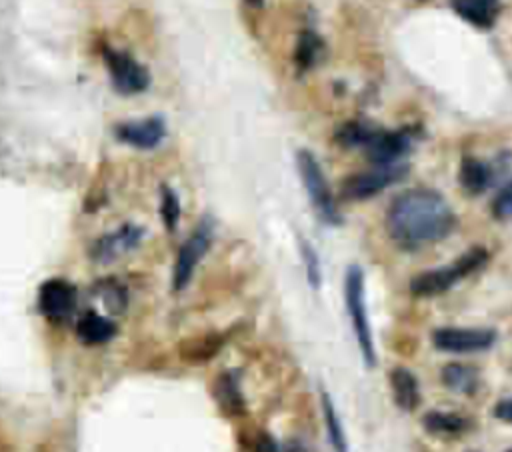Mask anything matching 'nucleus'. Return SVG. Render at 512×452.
I'll list each match as a JSON object with an SVG mask.
<instances>
[{"instance_id": "1", "label": "nucleus", "mask_w": 512, "mask_h": 452, "mask_svg": "<svg viewBox=\"0 0 512 452\" xmlns=\"http://www.w3.org/2000/svg\"><path fill=\"white\" fill-rule=\"evenodd\" d=\"M458 224L448 200L434 188L400 192L386 210L388 236L404 250H418L448 238Z\"/></svg>"}, {"instance_id": "2", "label": "nucleus", "mask_w": 512, "mask_h": 452, "mask_svg": "<svg viewBox=\"0 0 512 452\" xmlns=\"http://www.w3.org/2000/svg\"><path fill=\"white\" fill-rule=\"evenodd\" d=\"M488 262V250L484 246H472L450 264L424 270L410 280V292L418 298H432L448 292L460 280L484 268Z\"/></svg>"}, {"instance_id": "3", "label": "nucleus", "mask_w": 512, "mask_h": 452, "mask_svg": "<svg viewBox=\"0 0 512 452\" xmlns=\"http://www.w3.org/2000/svg\"><path fill=\"white\" fill-rule=\"evenodd\" d=\"M344 302H346V312H348L360 354L364 358V364L368 368H374L376 366V348H374V336H372L366 300H364V272L358 264H352L346 270Z\"/></svg>"}, {"instance_id": "4", "label": "nucleus", "mask_w": 512, "mask_h": 452, "mask_svg": "<svg viewBox=\"0 0 512 452\" xmlns=\"http://www.w3.org/2000/svg\"><path fill=\"white\" fill-rule=\"evenodd\" d=\"M296 166H298L302 184L306 188V194L310 198V204L316 210L318 218L330 226H338L342 222V216L338 212L334 194L330 190V184H328L324 170H322L320 162L316 160V156L310 150H298Z\"/></svg>"}, {"instance_id": "5", "label": "nucleus", "mask_w": 512, "mask_h": 452, "mask_svg": "<svg viewBox=\"0 0 512 452\" xmlns=\"http://www.w3.org/2000/svg\"><path fill=\"white\" fill-rule=\"evenodd\" d=\"M408 166L406 164H372V168L350 174L342 182V196L346 200H368L382 190L390 188L392 184L406 178Z\"/></svg>"}, {"instance_id": "6", "label": "nucleus", "mask_w": 512, "mask_h": 452, "mask_svg": "<svg viewBox=\"0 0 512 452\" xmlns=\"http://www.w3.org/2000/svg\"><path fill=\"white\" fill-rule=\"evenodd\" d=\"M496 342V332L490 328H458L444 326L432 332L434 348L452 354H470L492 348Z\"/></svg>"}, {"instance_id": "7", "label": "nucleus", "mask_w": 512, "mask_h": 452, "mask_svg": "<svg viewBox=\"0 0 512 452\" xmlns=\"http://www.w3.org/2000/svg\"><path fill=\"white\" fill-rule=\"evenodd\" d=\"M104 62L110 72L112 84L118 92L122 94H138L148 88L150 84V74L148 70L132 58L124 50H114V48H104Z\"/></svg>"}, {"instance_id": "8", "label": "nucleus", "mask_w": 512, "mask_h": 452, "mask_svg": "<svg viewBox=\"0 0 512 452\" xmlns=\"http://www.w3.org/2000/svg\"><path fill=\"white\" fill-rule=\"evenodd\" d=\"M414 130L378 128L370 142L364 146V154L372 164H400L402 158L412 150Z\"/></svg>"}, {"instance_id": "9", "label": "nucleus", "mask_w": 512, "mask_h": 452, "mask_svg": "<svg viewBox=\"0 0 512 452\" xmlns=\"http://www.w3.org/2000/svg\"><path fill=\"white\" fill-rule=\"evenodd\" d=\"M210 240H212V230L204 222L180 246L176 262H174V274H172V284H174L176 292L184 290L188 286V282L192 280L198 262L204 258V254L210 248Z\"/></svg>"}, {"instance_id": "10", "label": "nucleus", "mask_w": 512, "mask_h": 452, "mask_svg": "<svg viewBox=\"0 0 512 452\" xmlns=\"http://www.w3.org/2000/svg\"><path fill=\"white\" fill-rule=\"evenodd\" d=\"M76 306V288L64 278H50L38 290V308L40 312L52 320H66Z\"/></svg>"}, {"instance_id": "11", "label": "nucleus", "mask_w": 512, "mask_h": 452, "mask_svg": "<svg viewBox=\"0 0 512 452\" xmlns=\"http://www.w3.org/2000/svg\"><path fill=\"white\" fill-rule=\"evenodd\" d=\"M114 134L120 142L140 148V150H152L156 148L164 136H166V126L164 120L158 116H148L140 120H126L118 122L114 126Z\"/></svg>"}, {"instance_id": "12", "label": "nucleus", "mask_w": 512, "mask_h": 452, "mask_svg": "<svg viewBox=\"0 0 512 452\" xmlns=\"http://www.w3.org/2000/svg\"><path fill=\"white\" fill-rule=\"evenodd\" d=\"M142 228L140 226H132L126 224L110 234L100 236L94 246H92V258L98 262H110L122 254H126L128 250H132L134 246H138L140 238H142Z\"/></svg>"}, {"instance_id": "13", "label": "nucleus", "mask_w": 512, "mask_h": 452, "mask_svg": "<svg viewBox=\"0 0 512 452\" xmlns=\"http://www.w3.org/2000/svg\"><path fill=\"white\" fill-rule=\"evenodd\" d=\"M502 0H450V8L458 18L476 30H490L500 14Z\"/></svg>"}, {"instance_id": "14", "label": "nucleus", "mask_w": 512, "mask_h": 452, "mask_svg": "<svg viewBox=\"0 0 512 452\" xmlns=\"http://www.w3.org/2000/svg\"><path fill=\"white\" fill-rule=\"evenodd\" d=\"M390 388H392V396L398 408L412 412L418 408L420 404V386L416 376L404 368V366H396L390 370Z\"/></svg>"}, {"instance_id": "15", "label": "nucleus", "mask_w": 512, "mask_h": 452, "mask_svg": "<svg viewBox=\"0 0 512 452\" xmlns=\"http://www.w3.org/2000/svg\"><path fill=\"white\" fill-rule=\"evenodd\" d=\"M458 180L464 192L470 196L482 194L490 184H492V168L482 162L476 156H464L460 160V170H458Z\"/></svg>"}, {"instance_id": "16", "label": "nucleus", "mask_w": 512, "mask_h": 452, "mask_svg": "<svg viewBox=\"0 0 512 452\" xmlns=\"http://www.w3.org/2000/svg\"><path fill=\"white\" fill-rule=\"evenodd\" d=\"M214 398L220 408L230 416H242L246 412L244 396L240 392L238 376L234 372H222L214 382Z\"/></svg>"}, {"instance_id": "17", "label": "nucleus", "mask_w": 512, "mask_h": 452, "mask_svg": "<svg viewBox=\"0 0 512 452\" xmlns=\"http://www.w3.org/2000/svg\"><path fill=\"white\" fill-rule=\"evenodd\" d=\"M440 380L448 390L456 394H474L478 388L480 376H478V370L470 364L448 362L440 370Z\"/></svg>"}, {"instance_id": "18", "label": "nucleus", "mask_w": 512, "mask_h": 452, "mask_svg": "<svg viewBox=\"0 0 512 452\" xmlns=\"http://www.w3.org/2000/svg\"><path fill=\"white\" fill-rule=\"evenodd\" d=\"M116 326L112 320L106 316H100L96 312H86L78 322H76V336L90 346L104 344L110 338H114Z\"/></svg>"}, {"instance_id": "19", "label": "nucleus", "mask_w": 512, "mask_h": 452, "mask_svg": "<svg viewBox=\"0 0 512 452\" xmlns=\"http://www.w3.org/2000/svg\"><path fill=\"white\" fill-rule=\"evenodd\" d=\"M422 426L436 436H458L470 428V420L456 412L430 410L422 416Z\"/></svg>"}, {"instance_id": "20", "label": "nucleus", "mask_w": 512, "mask_h": 452, "mask_svg": "<svg viewBox=\"0 0 512 452\" xmlns=\"http://www.w3.org/2000/svg\"><path fill=\"white\" fill-rule=\"evenodd\" d=\"M380 126L366 122V120H348L342 122L336 132H334V140L344 146V148H362L370 142V138L374 136V132Z\"/></svg>"}, {"instance_id": "21", "label": "nucleus", "mask_w": 512, "mask_h": 452, "mask_svg": "<svg viewBox=\"0 0 512 452\" xmlns=\"http://www.w3.org/2000/svg\"><path fill=\"white\" fill-rule=\"evenodd\" d=\"M322 50H324L322 38L314 30H304V32H300L298 42H296L294 64L298 66V70L306 72L318 64Z\"/></svg>"}, {"instance_id": "22", "label": "nucleus", "mask_w": 512, "mask_h": 452, "mask_svg": "<svg viewBox=\"0 0 512 452\" xmlns=\"http://www.w3.org/2000/svg\"><path fill=\"white\" fill-rule=\"evenodd\" d=\"M320 404H322V416H324V424H326V432H328V440L334 452H348V440L340 422V416L336 412V406L332 402V398L328 396V392L320 394Z\"/></svg>"}, {"instance_id": "23", "label": "nucleus", "mask_w": 512, "mask_h": 452, "mask_svg": "<svg viewBox=\"0 0 512 452\" xmlns=\"http://www.w3.org/2000/svg\"><path fill=\"white\" fill-rule=\"evenodd\" d=\"M222 346V338L216 334H208V336H200L196 340H186L182 344V356L186 360H194V362H204L210 360Z\"/></svg>"}, {"instance_id": "24", "label": "nucleus", "mask_w": 512, "mask_h": 452, "mask_svg": "<svg viewBox=\"0 0 512 452\" xmlns=\"http://www.w3.org/2000/svg\"><path fill=\"white\" fill-rule=\"evenodd\" d=\"M160 216L168 232H174L180 222V198L170 186H162L160 190Z\"/></svg>"}, {"instance_id": "25", "label": "nucleus", "mask_w": 512, "mask_h": 452, "mask_svg": "<svg viewBox=\"0 0 512 452\" xmlns=\"http://www.w3.org/2000/svg\"><path fill=\"white\" fill-rule=\"evenodd\" d=\"M300 254H302V262H304V270H306V278H308V284L312 288H320V282H322V268H320V258L314 250V246L300 238Z\"/></svg>"}, {"instance_id": "26", "label": "nucleus", "mask_w": 512, "mask_h": 452, "mask_svg": "<svg viewBox=\"0 0 512 452\" xmlns=\"http://www.w3.org/2000/svg\"><path fill=\"white\" fill-rule=\"evenodd\" d=\"M492 216L498 220L512 218V180L506 182L492 200Z\"/></svg>"}, {"instance_id": "27", "label": "nucleus", "mask_w": 512, "mask_h": 452, "mask_svg": "<svg viewBox=\"0 0 512 452\" xmlns=\"http://www.w3.org/2000/svg\"><path fill=\"white\" fill-rule=\"evenodd\" d=\"M104 302L112 308V312H122V308L126 306V294L124 290L120 288V284H108L104 288V294H102Z\"/></svg>"}, {"instance_id": "28", "label": "nucleus", "mask_w": 512, "mask_h": 452, "mask_svg": "<svg viewBox=\"0 0 512 452\" xmlns=\"http://www.w3.org/2000/svg\"><path fill=\"white\" fill-rule=\"evenodd\" d=\"M492 414H494L498 420H502V422H506V424H512V398L498 400V402L494 404Z\"/></svg>"}, {"instance_id": "29", "label": "nucleus", "mask_w": 512, "mask_h": 452, "mask_svg": "<svg viewBox=\"0 0 512 452\" xmlns=\"http://www.w3.org/2000/svg\"><path fill=\"white\" fill-rule=\"evenodd\" d=\"M250 6H262L264 4V0H246Z\"/></svg>"}, {"instance_id": "30", "label": "nucleus", "mask_w": 512, "mask_h": 452, "mask_svg": "<svg viewBox=\"0 0 512 452\" xmlns=\"http://www.w3.org/2000/svg\"><path fill=\"white\" fill-rule=\"evenodd\" d=\"M504 452H512V448H508V450H504Z\"/></svg>"}, {"instance_id": "31", "label": "nucleus", "mask_w": 512, "mask_h": 452, "mask_svg": "<svg viewBox=\"0 0 512 452\" xmlns=\"http://www.w3.org/2000/svg\"><path fill=\"white\" fill-rule=\"evenodd\" d=\"M468 452H476V450H468Z\"/></svg>"}]
</instances>
